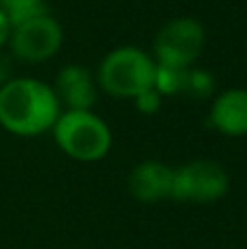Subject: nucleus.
<instances>
[{
  "label": "nucleus",
  "mask_w": 247,
  "mask_h": 249,
  "mask_svg": "<svg viewBox=\"0 0 247 249\" xmlns=\"http://www.w3.org/2000/svg\"><path fill=\"white\" fill-rule=\"evenodd\" d=\"M156 59L136 46H118L103 57L96 70V86L116 99H136L153 88Z\"/></svg>",
  "instance_id": "obj_3"
},
{
  "label": "nucleus",
  "mask_w": 247,
  "mask_h": 249,
  "mask_svg": "<svg viewBox=\"0 0 247 249\" xmlns=\"http://www.w3.org/2000/svg\"><path fill=\"white\" fill-rule=\"evenodd\" d=\"M230 188V177L212 160H195L173 173L171 199L182 203H214Z\"/></svg>",
  "instance_id": "obj_4"
},
{
  "label": "nucleus",
  "mask_w": 247,
  "mask_h": 249,
  "mask_svg": "<svg viewBox=\"0 0 247 249\" xmlns=\"http://www.w3.org/2000/svg\"><path fill=\"white\" fill-rule=\"evenodd\" d=\"M186 74H188V68L171 66V64H158L156 61L153 88H156L162 96L184 94V88H186Z\"/></svg>",
  "instance_id": "obj_10"
},
{
  "label": "nucleus",
  "mask_w": 247,
  "mask_h": 249,
  "mask_svg": "<svg viewBox=\"0 0 247 249\" xmlns=\"http://www.w3.org/2000/svg\"><path fill=\"white\" fill-rule=\"evenodd\" d=\"M0 7L4 9L11 26L22 24L39 13H46L44 0H0Z\"/></svg>",
  "instance_id": "obj_11"
},
{
  "label": "nucleus",
  "mask_w": 247,
  "mask_h": 249,
  "mask_svg": "<svg viewBox=\"0 0 247 249\" xmlns=\"http://www.w3.org/2000/svg\"><path fill=\"white\" fill-rule=\"evenodd\" d=\"M212 92H214V77L208 70L188 68L184 94H188L191 99H208V96H212Z\"/></svg>",
  "instance_id": "obj_12"
},
{
  "label": "nucleus",
  "mask_w": 247,
  "mask_h": 249,
  "mask_svg": "<svg viewBox=\"0 0 247 249\" xmlns=\"http://www.w3.org/2000/svg\"><path fill=\"white\" fill-rule=\"evenodd\" d=\"M173 173L175 168L156 160L136 164L134 171L129 173V193L140 203H158L162 199H171Z\"/></svg>",
  "instance_id": "obj_7"
},
{
  "label": "nucleus",
  "mask_w": 247,
  "mask_h": 249,
  "mask_svg": "<svg viewBox=\"0 0 247 249\" xmlns=\"http://www.w3.org/2000/svg\"><path fill=\"white\" fill-rule=\"evenodd\" d=\"M55 94L66 109H92L96 103V81L81 64H70L55 79Z\"/></svg>",
  "instance_id": "obj_8"
},
{
  "label": "nucleus",
  "mask_w": 247,
  "mask_h": 249,
  "mask_svg": "<svg viewBox=\"0 0 247 249\" xmlns=\"http://www.w3.org/2000/svg\"><path fill=\"white\" fill-rule=\"evenodd\" d=\"M134 105H136V109H138L140 114H156L158 109H160V105H162V94L156 90V88L144 90L142 94H138L134 99Z\"/></svg>",
  "instance_id": "obj_13"
},
{
  "label": "nucleus",
  "mask_w": 247,
  "mask_h": 249,
  "mask_svg": "<svg viewBox=\"0 0 247 249\" xmlns=\"http://www.w3.org/2000/svg\"><path fill=\"white\" fill-rule=\"evenodd\" d=\"M206 44V31L195 18H175L158 31L153 39V57L158 64H171L191 68L201 55Z\"/></svg>",
  "instance_id": "obj_5"
},
{
  "label": "nucleus",
  "mask_w": 247,
  "mask_h": 249,
  "mask_svg": "<svg viewBox=\"0 0 247 249\" xmlns=\"http://www.w3.org/2000/svg\"><path fill=\"white\" fill-rule=\"evenodd\" d=\"M11 77V59L7 55H0V88L9 81Z\"/></svg>",
  "instance_id": "obj_15"
},
{
  "label": "nucleus",
  "mask_w": 247,
  "mask_h": 249,
  "mask_svg": "<svg viewBox=\"0 0 247 249\" xmlns=\"http://www.w3.org/2000/svg\"><path fill=\"white\" fill-rule=\"evenodd\" d=\"M61 105L55 90L39 79H9L0 88V124L16 136H37L57 123Z\"/></svg>",
  "instance_id": "obj_1"
},
{
  "label": "nucleus",
  "mask_w": 247,
  "mask_h": 249,
  "mask_svg": "<svg viewBox=\"0 0 247 249\" xmlns=\"http://www.w3.org/2000/svg\"><path fill=\"white\" fill-rule=\"evenodd\" d=\"M9 35H11V24H9V18L4 13V9L0 7V48L9 42Z\"/></svg>",
  "instance_id": "obj_14"
},
{
  "label": "nucleus",
  "mask_w": 247,
  "mask_h": 249,
  "mask_svg": "<svg viewBox=\"0 0 247 249\" xmlns=\"http://www.w3.org/2000/svg\"><path fill=\"white\" fill-rule=\"evenodd\" d=\"M210 123L219 133L239 138L247 133V90L234 88L219 94L210 109Z\"/></svg>",
  "instance_id": "obj_9"
},
{
  "label": "nucleus",
  "mask_w": 247,
  "mask_h": 249,
  "mask_svg": "<svg viewBox=\"0 0 247 249\" xmlns=\"http://www.w3.org/2000/svg\"><path fill=\"white\" fill-rule=\"evenodd\" d=\"M55 142L68 158L79 162L103 160L112 149L107 123L92 109H66L53 124Z\"/></svg>",
  "instance_id": "obj_2"
},
{
  "label": "nucleus",
  "mask_w": 247,
  "mask_h": 249,
  "mask_svg": "<svg viewBox=\"0 0 247 249\" xmlns=\"http://www.w3.org/2000/svg\"><path fill=\"white\" fill-rule=\"evenodd\" d=\"M61 42H64L61 24L48 13H39L22 24L11 26V35H9L13 57L29 64L51 59L61 48Z\"/></svg>",
  "instance_id": "obj_6"
}]
</instances>
